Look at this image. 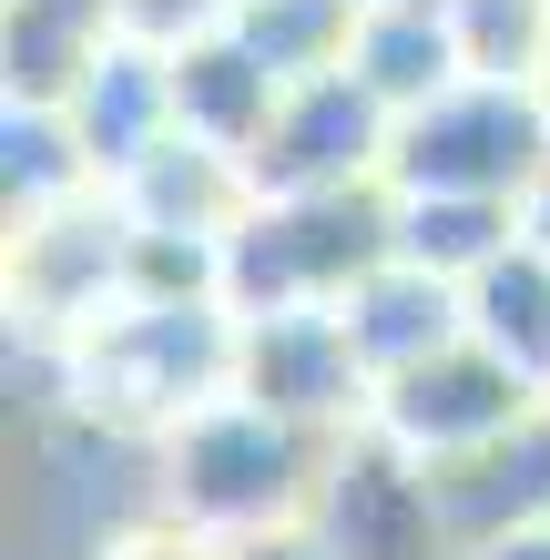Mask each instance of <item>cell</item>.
I'll return each instance as SVG.
<instances>
[{"mask_svg": "<svg viewBox=\"0 0 550 560\" xmlns=\"http://www.w3.org/2000/svg\"><path fill=\"white\" fill-rule=\"evenodd\" d=\"M540 103H550V92H540Z\"/></svg>", "mask_w": 550, "mask_h": 560, "instance_id": "12", "label": "cell"}, {"mask_svg": "<svg viewBox=\"0 0 550 560\" xmlns=\"http://www.w3.org/2000/svg\"><path fill=\"white\" fill-rule=\"evenodd\" d=\"M235 560H327V550H316V540H245Z\"/></svg>", "mask_w": 550, "mask_h": 560, "instance_id": "10", "label": "cell"}, {"mask_svg": "<svg viewBox=\"0 0 550 560\" xmlns=\"http://www.w3.org/2000/svg\"><path fill=\"white\" fill-rule=\"evenodd\" d=\"M316 550L327 560H448L459 540H448V520H438V479L418 469L408 448L358 439L316 479Z\"/></svg>", "mask_w": 550, "mask_h": 560, "instance_id": "5", "label": "cell"}, {"mask_svg": "<svg viewBox=\"0 0 550 560\" xmlns=\"http://www.w3.org/2000/svg\"><path fill=\"white\" fill-rule=\"evenodd\" d=\"M398 143L387 133V103L358 82V72H327V82H296L266 122V143H255L245 184L266 194V205H296V194H347V174H367V163Z\"/></svg>", "mask_w": 550, "mask_h": 560, "instance_id": "6", "label": "cell"}, {"mask_svg": "<svg viewBox=\"0 0 550 560\" xmlns=\"http://www.w3.org/2000/svg\"><path fill=\"white\" fill-rule=\"evenodd\" d=\"M358 11H377V0H358Z\"/></svg>", "mask_w": 550, "mask_h": 560, "instance_id": "11", "label": "cell"}, {"mask_svg": "<svg viewBox=\"0 0 550 560\" xmlns=\"http://www.w3.org/2000/svg\"><path fill=\"white\" fill-rule=\"evenodd\" d=\"M398 194H479V205H510L550 174V103L510 82H459L438 92L429 113L398 122Z\"/></svg>", "mask_w": 550, "mask_h": 560, "instance_id": "1", "label": "cell"}, {"mask_svg": "<svg viewBox=\"0 0 550 560\" xmlns=\"http://www.w3.org/2000/svg\"><path fill=\"white\" fill-rule=\"evenodd\" d=\"M235 398H255L285 428L358 418L367 408V357H358V337H347V316H327V306L255 316L245 347H235Z\"/></svg>", "mask_w": 550, "mask_h": 560, "instance_id": "7", "label": "cell"}, {"mask_svg": "<svg viewBox=\"0 0 550 560\" xmlns=\"http://www.w3.org/2000/svg\"><path fill=\"white\" fill-rule=\"evenodd\" d=\"M469 560H550V530H510V540H490V550H469Z\"/></svg>", "mask_w": 550, "mask_h": 560, "instance_id": "9", "label": "cell"}, {"mask_svg": "<svg viewBox=\"0 0 550 560\" xmlns=\"http://www.w3.org/2000/svg\"><path fill=\"white\" fill-rule=\"evenodd\" d=\"M235 326L214 306H133L92 337V408L153 418V408H204V387L235 377Z\"/></svg>", "mask_w": 550, "mask_h": 560, "instance_id": "4", "label": "cell"}, {"mask_svg": "<svg viewBox=\"0 0 550 560\" xmlns=\"http://www.w3.org/2000/svg\"><path fill=\"white\" fill-rule=\"evenodd\" d=\"M337 316H347V337H358L367 377H387V387L418 377L448 347H469V295L448 285V276H429V266H377Z\"/></svg>", "mask_w": 550, "mask_h": 560, "instance_id": "8", "label": "cell"}, {"mask_svg": "<svg viewBox=\"0 0 550 560\" xmlns=\"http://www.w3.org/2000/svg\"><path fill=\"white\" fill-rule=\"evenodd\" d=\"M306 428L266 418L255 398H224V408H194L174 428V510L194 530H245L266 540L285 510L306 500Z\"/></svg>", "mask_w": 550, "mask_h": 560, "instance_id": "2", "label": "cell"}, {"mask_svg": "<svg viewBox=\"0 0 550 560\" xmlns=\"http://www.w3.org/2000/svg\"><path fill=\"white\" fill-rule=\"evenodd\" d=\"M540 387L510 368V357H490V347H448V357H429L418 377H398L387 387V408H377V439L387 448H408L418 469H448V458H479V448H500L520 418H540L530 408Z\"/></svg>", "mask_w": 550, "mask_h": 560, "instance_id": "3", "label": "cell"}]
</instances>
